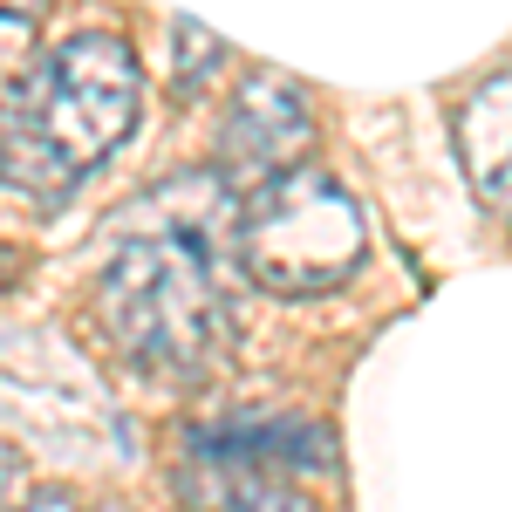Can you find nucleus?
<instances>
[{
    "mask_svg": "<svg viewBox=\"0 0 512 512\" xmlns=\"http://www.w3.org/2000/svg\"><path fill=\"white\" fill-rule=\"evenodd\" d=\"M96 321L130 369L164 383H198L233 335L205 246L171 233L123 239L110 253V267L96 274Z\"/></svg>",
    "mask_w": 512,
    "mask_h": 512,
    "instance_id": "nucleus-1",
    "label": "nucleus"
},
{
    "mask_svg": "<svg viewBox=\"0 0 512 512\" xmlns=\"http://www.w3.org/2000/svg\"><path fill=\"white\" fill-rule=\"evenodd\" d=\"M137 103H144V76L130 41L110 28H82L55 41L28 76H14L0 130L41 144L69 178H82L110 151H123V137L137 130Z\"/></svg>",
    "mask_w": 512,
    "mask_h": 512,
    "instance_id": "nucleus-2",
    "label": "nucleus"
},
{
    "mask_svg": "<svg viewBox=\"0 0 512 512\" xmlns=\"http://www.w3.org/2000/svg\"><path fill=\"white\" fill-rule=\"evenodd\" d=\"M233 253L267 294L315 301V294H335L342 280H355L362 253H369V226L335 171L294 164L233 205Z\"/></svg>",
    "mask_w": 512,
    "mask_h": 512,
    "instance_id": "nucleus-3",
    "label": "nucleus"
},
{
    "mask_svg": "<svg viewBox=\"0 0 512 512\" xmlns=\"http://www.w3.org/2000/svg\"><path fill=\"white\" fill-rule=\"evenodd\" d=\"M308 151H315L308 89L294 76H280V69H253L233 89V110H226V130H219V185L233 198H246L253 185L308 164Z\"/></svg>",
    "mask_w": 512,
    "mask_h": 512,
    "instance_id": "nucleus-4",
    "label": "nucleus"
},
{
    "mask_svg": "<svg viewBox=\"0 0 512 512\" xmlns=\"http://www.w3.org/2000/svg\"><path fill=\"white\" fill-rule=\"evenodd\" d=\"M171 485H178V499L192 512H315L294 492L287 472H267L253 458H233V451H219L205 437L185 444V465H178Z\"/></svg>",
    "mask_w": 512,
    "mask_h": 512,
    "instance_id": "nucleus-5",
    "label": "nucleus"
},
{
    "mask_svg": "<svg viewBox=\"0 0 512 512\" xmlns=\"http://www.w3.org/2000/svg\"><path fill=\"white\" fill-rule=\"evenodd\" d=\"M458 164L485 212L512 219V69L485 76L458 110Z\"/></svg>",
    "mask_w": 512,
    "mask_h": 512,
    "instance_id": "nucleus-6",
    "label": "nucleus"
},
{
    "mask_svg": "<svg viewBox=\"0 0 512 512\" xmlns=\"http://www.w3.org/2000/svg\"><path fill=\"white\" fill-rule=\"evenodd\" d=\"M226 62H233V48L212 35L205 21H178V28H171V89H178V96H198Z\"/></svg>",
    "mask_w": 512,
    "mask_h": 512,
    "instance_id": "nucleus-7",
    "label": "nucleus"
},
{
    "mask_svg": "<svg viewBox=\"0 0 512 512\" xmlns=\"http://www.w3.org/2000/svg\"><path fill=\"white\" fill-rule=\"evenodd\" d=\"M21 485H28V458L0 437V512H14L21 506Z\"/></svg>",
    "mask_w": 512,
    "mask_h": 512,
    "instance_id": "nucleus-8",
    "label": "nucleus"
},
{
    "mask_svg": "<svg viewBox=\"0 0 512 512\" xmlns=\"http://www.w3.org/2000/svg\"><path fill=\"white\" fill-rule=\"evenodd\" d=\"M14 512H82V506H76V492H69V485H41V492H28Z\"/></svg>",
    "mask_w": 512,
    "mask_h": 512,
    "instance_id": "nucleus-9",
    "label": "nucleus"
},
{
    "mask_svg": "<svg viewBox=\"0 0 512 512\" xmlns=\"http://www.w3.org/2000/svg\"><path fill=\"white\" fill-rule=\"evenodd\" d=\"M48 0H0V28H35V14Z\"/></svg>",
    "mask_w": 512,
    "mask_h": 512,
    "instance_id": "nucleus-10",
    "label": "nucleus"
}]
</instances>
